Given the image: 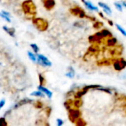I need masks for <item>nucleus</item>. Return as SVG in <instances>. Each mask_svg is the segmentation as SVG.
<instances>
[{"label": "nucleus", "instance_id": "nucleus-1", "mask_svg": "<svg viewBox=\"0 0 126 126\" xmlns=\"http://www.w3.org/2000/svg\"><path fill=\"white\" fill-rule=\"evenodd\" d=\"M21 8L24 14L34 16L36 14V5L32 0H25L21 4Z\"/></svg>", "mask_w": 126, "mask_h": 126}, {"label": "nucleus", "instance_id": "nucleus-2", "mask_svg": "<svg viewBox=\"0 0 126 126\" xmlns=\"http://www.w3.org/2000/svg\"><path fill=\"white\" fill-rule=\"evenodd\" d=\"M32 23L34 26L41 32L46 31L49 27V23L47 20L43 18H32Z\"/></svg>", "mask_w": 126, "mask_h": 126}, {"label": "nucleus", "instance_id": "nucleus-3", "mask_svg": "<svg viewBox=\"0 0 126 126\" xmlns=\"http://www.w3.org/2000/svg\"><path fill=\"white\" fill-rule=\"evenodd\" d=\"M81 112L78 109H71L69 110V119L72 123H75L78 119L80 118Z\"/></svg>", "mask_w": 126, "mask_h": 126}, {"label": "nucleus", "instance_id": "nucleus-4", "mask_svg": "<svg viewBox=\"0 0 126 126\" xmlns=\"http://www.w3.org/2000/svg\"><path fill=\"white\" fill-rule=\"evenodd\" d=\"M37 61L40 65H42L44 66H52L51 61L43 55H38Z\"/></svg>", "mask_w": 126, "mask_h": 126}, {"label": "nucleus", "instance_id": "nucleus-5", "mask_svg": "<svg viewBox=\"0 0 126 126\" xmlns=\"http://www.w3.org/2000/svg\"><path fill=\"white\" fill-rule=\"evenodd\" d=\"M44 7L47 10H51L55 4V0H42Z\"/></svg>", "mask_w": 126, "mask_h": 126}, {"label": "nucleus", "instance_id": "nucleus-6", "mask_svg": "<svg viewBox=\"0 0 126 126\" xmlns=\"http://www.w3.org/2000/svg\"><path fill=\"white\" fill-rule=\"evenodd\" d=\"M38 89L39 91H41V92H43L44 94H46V95L47 96L48 98H49V99L52 98V92L49 89H48L47 88H46V87H44V86H39L38 87Z\"/></svg>", "mask_w": 126, "mask_h": 126}, {"label": "nucleus", "instance_id": "nucleus-7", "mask_svg": "<svg viewBox=\"0 0 126 126\" xmlns=\"http://www.w3.org/2000/svg\"><path fill=\"white\" fill-rule=\"evenodd\" d=\"M32 100H30V99H28V98H25V99H23V100H21V101H19L18 103H17L15 106H14V109H17V108H18V107H20V106H23V105H25V104H27V103H30V102H32Z\"/></svg>", "mask_w": 126, "mask_h": 126}, {"label": "nucleus", "instance_id": "nucleus-8", "mask_svg": "<svg viewBox=\"0 0 126 126\" xmlns=\"http://www.w3.org/2000/svg\"><path fill=\"white\" fill-rule=\"evenodd\" d=\"M98 4H99V6H100V7H102V8L104 10V11H105L107 14H109V15H111V8L109 7V6H108L106 4L103 3V2H99Z\"/></svg>", "mask_w": 126, "mask_h": 126}, {"label": "nucleus", "instance_id": "nucleus-9", "mask_svg": "<svg viewBox=\"0 0 126 126\" xmlns=\"http://www.w3.org/2000/svg\"><path fill=\"white\" fill-rule=\"evenodd\" d=\"M83 3L85 4V5L86 6V7L87 8H89L90 10H95V11H97L98 10V8L96 7V6H94L93 4H92L91 2H89V1H85V0H83Z\"/></svg>", "mask_w": 126, "mask_h": 126}, {"label": "nucleus", "instance_id": "nucleus-10", "mask_svg": "<svg viewBox=\"0 0 126 126\" xmlns=\"http://www.w3.org/2000/svg\"><path fill=\"white\" fill-rule=\"evenodd\" d=\"M3 29H4V30L5 32H7L10 36L14 37V35H15V30H14L13 28H9V27H6V26H4V27H3Z\"/></svg>", "mask_w": 126, "mask_h": 126}, {"label": "nucleus", "instance_id": "nucleus-11", "mask_svg": "<svg viewBox=\"0 0 126 126\" xmlns=\"http://www.w3.org/2000/svg\"><path fill=\"white\" fill-rule=\"evenodd\" d=\"M31 96H33V97H44V94L43 92H41V91L38 90V91H34L32 92L31 94H30Z\"/></svg>", "mask_w": 126, "mask_h": 126}, {"label": "nucleus", "instance_id": "nucleus-12", "mask_svg": "<svg viewBox=\"0 0 126 126\" xmlns=\"http://www.w3.org/2000/svg\"><path fill=\"white\" fill-rule=\"evenodd\" d=\"M82 106V101L80 100V98H76V100L75 101H73V106L76 109L80 108Z\"/></svg>", "mask_w": 126, "mask_h": 126}, {"label": "nucleus", "instance_id": "nucleus-13", "mask_svg": "<svg viewBox=\"0 0 126 126\" xmlns=\"http://www.w3.org/2000/svg\"><path fill=\"white\" fill-rule=\"evenodd\" d=\"M27 55H28L29 58H30L32 61H33V62H36V61H37V57H36L34 53H32V52L28 51V52H27Z\"/></svg>", "mask_w": 126, "mask_h": 126}, {"label": "nucleus", "instance_id": "nucleus-14", "mask_svg": "<svg viewBox=\"0 0 126 126\" xmlns=\"http://www.w3.org/2000/svg\"><path fill=\"white\" fill-rule=\"evenodd\" d=\"M66 76L69 78H74V76H75V71H74V69L72 67L69 68V71L66 74Z\"/></svg>", "mask_w": 126, "mask_h": 126}, {"label": "nucleus", "instance_id": "nucleus-15", "mask_svg": "<svg viewBox=\"0 0 126 126\" xmlns=\"http://www.w3.org/2000/svg\"><path fill=\"white\" fill-rule=\"evenodd\" d=\"M76 126H86V123L81 118L78 119L76 122H75Z\"/></svg>", "mask_w": 126, "mask_h": 126}, {"label": "nucleus", "instance_id": "nucleus-16", "mask_svg": "<svg viewBox=\"0 0 126 126\" xmlns=\"http://www.w3.org/2000/svg\"><path fill=\"white\" fill-rule=\"evenodd\" d=\"M116 27H117V30L124 35V36H126V31L120 26V25H119L118 24H116Z\"/></svg>", "mask_w": 126, "mask_h": 126}, {"label": "nucleus", "instance_id": "nucleus-17", "mask_svg": "<svg viewBox=\"0 0 126 126\" xmlns=\"http://www.w3.org/2000/svg\"><path fill=\"white\" fill-rule=\"evenodd\" d=\"M30 47H31V48L32 49V50L34 51L35 53H38L39 52V47H38L37 44H30Z\"/></svg>", "mask_w": 126, "mask_h": 126}, {"label": "nucleus", "instance_id": "nucleus-18", "mask_svg": "<svg viewBox=\"0 0 126 126\" xmlns=\"http://www.w3.org/2000/svg\"><path fill=\"white\" fill-rule=\"evenodd\" d=\"M39 81H40V86H44V85L46 83V80H45L44 78L41 75H39Z\"/></svg>", "mask_w": 126, "mask_h": 126}, {"label": "nucleus", "instance_id": "nucleus-19", "mask_svg": "<svg viewBox=\"0 0 126 126\" xmlns=\"http://www.w3.org/2000/svg\"><path fill=\"white\" fill-rule=\"evenodd\" d=\"M0 126H7V123L4 117L0 118Z\"/></svg>", "mask_w": 126, "mask_h": 126}, {"label": "nucleus", "instance_id": "nucleus-20", "mask_svg": "<svg viewBox=\"0 0 126 126\" xmlns=\"http://www.w3.org/2000/svg\"><path fill=\"white\" fill-rule=\"evenodd\" d=\"M114 5L119 11H120V12L123 11V5L121 4H120L118 2H114Z\"/></svg>", "mask_w": 126, "mask_h": 126}, {"label": "nucleus", "instance_id": "nucleus-21", "mask_svg": "<svg viewBox=\"0 0 126 126\" xmlns=\"http://www.w3.org/2000/svg\"><path fill=\"white\" fill-rule=\"evenodd\" d=\"M0 16H1V17H2L4 20H6L7 22H10V21H10V16H6V15L3 14L2 13H0Z\"/></svg>", "mask_w": 126, "mask_h": 126}, {"label": "nucleus", "instance_id": "nucleus-22", "mask_svg": "<svg viewBox=\"0 0 126 126\" xmlns=\"http://www.w3.org/2000/svg\"><path fill=\"white\" fill-rule=\"evenodd\" d=\"M35 107L37 109H41L43 107V103L40 101H37L36 103L35 104Z\"/></svg>", "mask_w": 126, "mask_h": 126}, {"label": "nucleus", "instance_id": "nucleus-23", "mask_svg": "<svg viewBox=\"0 0 126 126\" xmlns=\"http://www.w3.org/2000/svg\"><path fill=\"white\" fill-rule=\"evenodd\" d=\"M56 122H57V126H62L64 123L63 120H61V119H57Z\"/></svg>", "mask_w": 126, "mask_h": 126}, {"label": "nucleus", "instance_id": "nucleus-24", "mask_svg": "<svg viewBox=\"0 0 126 126\" xmlns=\"http://www.w3.org/2000/svg\"><path fill=\"white\" fill-rule=\"evenodd\" d=\"M4 104H5V100L4 99L1 100H0V109H2V107L4 106Z\"/></svg>", "mask_w": 126, "mask_h": 126}, {"label": "nucleus", "instance_id": "nucleus-25", "mask_svg": "<svg viewBox=\"0 0 126 126\" xmlns=\"http://www.w3.org/2000/svg\"><path fill=\"white\" fill-rule=\"evenodd\" d=\"M1 13H2L3 14L6 15V16H10V13H8L7 12H5V11H1Z\"/></svg>", "mask_w": 126, "mask_h": 126}, {"label": "nucleus", "instance_id": "nucleus-26", "mask_svg": "<svg viewBox=\"0 0 126 126\" xmlns=\"http://www.w3.org/2000/svg\"><path fill=\"white\" fill-rule=\"evenodd\" d=\"M123 6H124L125 7H126V2H125V1L123 2Z\"/></svg>", "mask_w": 126, "mask_h": 126}]
</instances>
